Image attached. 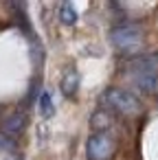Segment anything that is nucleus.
Wrapping results in <instances>:
<instances>
[{"instance_id":"1","label":"nucleus","mask_w":158,"mask_h":160,"mask_svg":"<svg viewBox=\"0 0 158 160\" xmlns=\"http://www.w3.org/2000/svg\"><path fill=\"white\" fill-rule=\"evenodd\" d=\"M125 70L134 86H138L143 92H156L158 90V53L154 55H136L125 64Z\"/></svg>"},{"instance_id":"2","label":"nucleus","mask_w":158,"mask_h":160,"mask_svg":"<svg viewBox=\"0 0 158 160\" xmlns=\"http://www.w3.org/2000/svg\"><path fill=\"white\" fill-rule=\"evenodd\" d=\"M110 42L116 51L125 55H138V51L145 46V29L136 22L116 24L110 31Z\"/></svg>"},{"instance_id":"3","label":"nucleus","mask_w":158,"mask_h":160,"mask_svg":"<svg viewBox=\"0 0 158 160\" xmlns=\"http://www.w3.org/2000/svg\"><path fill=\"white\" fill-rule=\"evenodd\" d=\"M99 103L103 110L108 112H116V114H123V116H134L143 110V103L140 99L125 90V88H108L103 90V94L99 97Z\"/></svg>"},{"instance_id":"4","label":"nucleus","mask_w":158,"mask_h":160,"mask_svg":"<svg viewBox=\"0 0 158 160\" xmlns=\"http://www.w3.org/2000/svg\"><path fill=\"white\" fill-rule=\"evenodd\" d=\"M119 151V140L110 132H92L86 140L88 160H112Z\"/></svg>"},{"instance_id":"5","label":"nucleus","mask_w":158,"mask_h":160,"mask_svg":"<svg viewBox=\"0 0 158 160\" xmlns=\"http://www.w3.org/2000/svg\"><path fill=\"white\" fill-rule=\"evenodd\" d=\"M59 88H62V94L66 99H75L77 97V90H79V72L75 66H68L62 77H59Z\"/></svg>"},{"instance_id":"6","label":"nucleus","mask_w":158,"mask_h":160,"mask_svg":"<svg viewBox=\"0 0 158 160\" xmlns=\"http://www.w3.org/2000/svg\"><path fill=\"white\" fill-rule=\"evenodd\" d=\"M24 127H27V114L24 112H13V114H9L5 118L3 134L9 136V138H16V136H20L24 132Z\"/></svg>"},{"instance_id":"7","label":"nucleus","mask_w":158,"mask_h":160,"mask_svg":"<svg viewBox=\"0 0 158 160\" xmlns=\"http://www.w3.org/2000/svg\"><path fill=\"white\" fill-rule=\"evenodd\" d=\"M90 125H92V132H110L112 125H114V114L103 110V108H99L97 112H92Z\"/></svg>"},{"instance_id":"8","label":"nucleus","mask_w":158,"mask_h":160,"mask_svg":"<svg viewBox=\"0 0 158 160\" xmlns=\"http://www.w3.org/2000/svg\"><path fill=\"white\" fill-rule=\"evenodd\" d=\"M77 11H75V7L70 5V2H64V5H59V20H62V24H66V27H73L75 22H77Z\"/></svg>"},{"instance_id":"9","label":"nucleus","mask_w":158,"mask_h":160,"mask_svg":"<svg viewBox=\"0 0 158 160\" xmlns=\"http://www.w3.org/2000/svg\"><path fill=\"white\" fill-rule=\"evenodd\" d=\"M40 114H42L44 118H51V116L55 114L53 97H51V92H48V90H44V92H42V97H40Z\"/></svg>"}]
</instances>
